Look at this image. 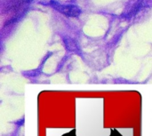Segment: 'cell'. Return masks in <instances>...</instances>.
<instances>
[{
  "label": "cell",
  "mask_w": 152,
  "mask_h": 136,
  "mask_svg": "<svg viewBox=\"0 0 152 136\" xmlns=\"http://www.w3.org/2000/svg\"><path fill=\"white\" fill-rule=\"evenodd\" d=\"M50 5L54 8L56 11H58L59 12L68 16V17H71V18H77L78 17L82 11L80 9V7H78L77 5L75 4H61L57 1H50Z\"/></svg>",
  "instance_id": "cell-1"
},
{
  "label": "cell",
  "mask_w": 152,
  "mask_h": 136,
  "mask_svg": "<svg viewBox=\"0 0 152 136\" xmlns=\"http://www.w3.org/2000/svg\"><path fill=\"white\" fill-rule=\"evenodd\" d=\"M63 43H64V46L66 48V50L69 53H75L77 54H80L81 50L79 47L78 43L72 37H64L62 38Z\"/></svg>",
  "instance_id": "cell-2"
},
{
  "label": "cell",
  "mask_w": 152,
  "mask_h": 136,
  "mask_svg": "<svg viewBox=\"0 0 152 136\" xmlns=\"http://www.w3.org/2000/svg\"><path fill=\"white\" fill-rule=\"evenodd\" d=\"M110 136H122L120 135V133L117 130H111V133H110Z\"/></svg>",
  "instance_id": "cell-3"
},
{
  "label": "cell",
  "mask_w": 152,
  "mask_h": 136,
  "mask_svg": "<svg viewBox=\"0 0 152 136\" xmlns=\"http://www.w3.org/2000/svg\"><path fill=\"white\" fill-rule=\"evenodd\" d=\"M62 136H77L76 135V131H75V130L70 131V132L67 133L66 135H62Z\"/></svg>",
  "instance_id": "cell-4"
},
{
  "label": "cell",
  "mask_w": 152,
  "mask_h": 136,
  "mask_svg": "<svg viewBox=\"0 0 152 136\" xmlns=\"http://www.w3.org/2000/svg\"><path fill=\"white\" fill-rule=\"evenodd\" d=\"M23 2H25V3H30L32 0H22Z\"/></svg>",
  "instance_id": "cell-5"
}]
</instances>
